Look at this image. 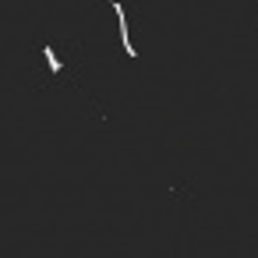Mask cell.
Listing matches in <instances>:
<instances>
[{"label": "cell", "instance_id": "1", "mask_svg": "<svg viewBox=\"0 0 258 258\" xmlns=\"http://www.w3.org/2000/svg\"><path fill=\"white\" fill-rule=\"evenodd\" d=\"M46 64H50V67H53V71H60V60H57V53H53V50H50V46H46Z\"/></svg>", "mask_w": 258, "mask_h": 258}]
</instances>
